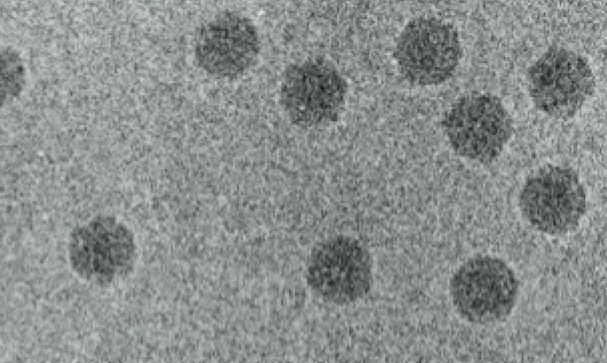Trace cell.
Wrapping results in <instances>:
<instances>
[{"mask_svg": "<svg viewBox=\"0 0 607 363\" xmlns=\"http://www.w3.org/2000/svg\"><path fill=\"white\" fill-rule=\"evenodd\" d=\"M260 47L252 20L237 12L224 11L200 27L194 55L198 65L210 75L233 79L254 65Z\"/></svg>", "mask_w": 607, "mask_h": 363, "instance_id": "obj_7", "label": "cell"}, {"mask_svg": "<svg viewBox=\"0 0 607 363\" xmlns=\"http://www.w3.org/2000/svg\"><path fill=\"white\" fill-rule=\"evenodd\" d=\"M525 220L540 232L563 235L579 225L586 212V193L569 167L547 165L532 174L519 195Z\"/></svg>", "mask_w": 607, "mask_h": 363, "instance_id": "obj_6", "label": "cell"}, {"mask_svg": "<svg viewBox=\"0 0 607 363\" xmlns=\"http://www.w3.org/2000/svg\"><path fill=\"white\" fill-rule=\"evenodd\" d=\"M527 84L534 105L557 119L572 118L596 86L588 61L559 46L550 47L529 67Z\"/></svg>", "mask_w": 607, "mask_h": 363, "instance_id": "obj_5", "label": "cell"}, {"mask_svg": "<svg viewBox=\"0 0 607 363\" xmlns=\"http://www.w3.org/2000/svg\"><path fill=\"white\" fill-rule=\"evenodd\" d=\"M441 128L459 156L488 164L511 138L513 121L500 98L472 92L453 103L441 120Z\"/></svg>", "mask_w": 607, "mask_h": 363, "instance_id": "obj_2", "label": "cell"}, {"mask_svg": "<svg viewBox=\"0 0 607 363\" xmlns=\"http://www.w3.org/2000/svg\"><path fill=\"white\" fill-rule=\"evenodd\" d=\"M347 84L337 68L323 58L289 65L280 83V104L289 120L300 127L335 121L345 104Z\"/></svg>", "mask_w": 607, "mask_h": 363, "instance_id": "obj_3", "label": "cell"}, {"mask_svg": "<svg viewBox=\"0 0 607 363\" xmlns=\"http://www.w3.org/2000/svg\"><path fill=\"white\" fill-rule=\"evenodd\" d=\"M307 280L319 296L332 303L354 302L372 283L371 258L364 246L349 237H336L312 253Z\"/></svg>", "mask_w": 607, "mask_h": 363, "instance_id": "obj_8", "label": "cell"}, {"mask_svg": "<svg viewBox=\"0 0 607 363\" xmlns=\"http://www.w3.org/2000/svg\"><path fill=\"white\" fill-rule=\"evenodd\" d=\"M462 57L456 29L434 17L409 21L394 48L399 71L411 84L439 85L455 72Z\"/></svg>", "mask_w": 607, "mask_h": 363, "instance_id": "obj_4", "label": "cell"}, {"mask_svg": "<svg viewBox=\"0 0 607 363\" xmlns=\"http://www.w3.org/2000/svg\"><path fill=\"white\" fill-rule=\"evenodd\" d=\"M449 291L462 318L485 325L503 321L511 314L518 299L519 281L500 258L475 255L455 271Z\"/></svg>", "mask_w": 607, "mask_h": 363, "instance_id": "obj_1", "label": "cell"}, {"mask_svg": "<svg viewBox=\"0 0 607 363\" xmlns=\"http://www.w3.org/2000/svg\"><path fill=\"white\" fill-rule=\"evenodd\" d=\"M2 102H10L18 96L24 83V67L20 56L11 47L2 50Z\"/></svg>", "mask_w": 607, "mask_h": 363, "instance_id": "obj_9", "label": "cell"}]
</instances>
